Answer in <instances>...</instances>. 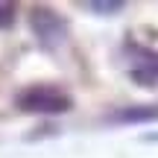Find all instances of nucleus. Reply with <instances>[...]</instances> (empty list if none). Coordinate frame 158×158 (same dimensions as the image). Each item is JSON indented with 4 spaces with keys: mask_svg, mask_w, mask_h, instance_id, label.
I'll use <instances>...</instances> for the list:
<instances>
[{
    "mask_svg": "<svg viewBox=\"0 0 158 158\" xmlns=\"http://www.w3.org/2000/svg\"><path fill=\"white\" fill-rule=\"evenodd\" d=\"M12 18H15V6L9 3H0V27H9Z\"/></svg>",
    "mask_w": 158,
    "mask_h": 158,
    "instance_id": "2",
    "label": "nucleus"
},
{
    "mask_svg": "<svg viewBox=\"0 0 158 158\" xmlns=\"http://www.w3.org/2000/svg\"><path fill=\"white\" fill-rule=\"evenodd\" d=\"M18 102L27 111H53L56 114V111H68L70 108V97L64 91L53 88V85H32L18 97Z\"/></svg>",
    "mask_w": 158,
    "mask_h": 158,
    "instance_id": "1",
    "label": "nucleus"
}]
</instances>
